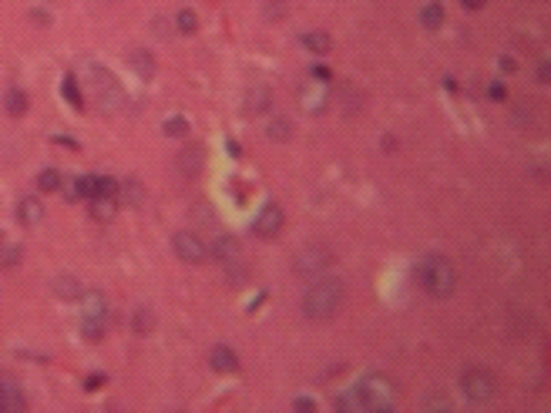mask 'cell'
Here are the masks:
<instances>
[{"instance_id": "1", "label": "cell", "mask_w": 551, "mask_h": 413, "mask_svg": "<svg viewBox=\"0 0 551 413\" xmlns=\"http://www.w3.org/2000/svg\"><path fill=\"white\" fill-rule=\"evenodd\" d=\"M343 296H346L343 279H337V275H316L313 286L306 289V296H303L306 320H313V322L333 320L339 313V306H343Z\"/></svg>"}, {"instance_id": "2", "label": "cell", "mask_w": 551, "mask_h": 413, "mask_svg": "<svg viewBox=\"0 0 551 413\" xmlns=\"http://www.w3.org/2000/svg\"><path fill=\"white\" fill-rule=\"evenodd\" d=\"M353 393H356V400H360V410H377L380 413V410H390V407L397 403V386H394L390 376H383V373L360 380V386H356Z\"/></svg>"}, {"instance_id": "3", "label": "cell", "mask_w": 551, "mask_h": 413, "mask_svg": "<svg viewBox=\"0 0 551 413\" xmlns=\"http://www.w3.org/2000/svg\"><path fill=\"white\" fill-rule=\"evenodd\" d=\"M420 286L430 292V296H437V299H447L454 286H458V273H454V266L444 259V256H430L424 266H420Z\"/></svg>"}, {"instance_id": "4", "label": "cell", "mask_w": 551, "mask_h": 413, "mask_svg": "<svg viewBox=\"0 0 551 413\" xmlns=\"http://www.w3.org/2000/svg\"><path fill=\"white\" fill-rule=\"evenodd\" d=\"M105 326H108V299L105 292H84L81 296V333H84V339H91V343H98V339L105 336Z\"/></svg>"}, {"instance_id": "5", "label": "cell", "mask_w": 551, "mask_h": 413, "mask_svg": "<svg viewBox=\"0 0 551 413\" xmlns=\"http://www.w3.org/2000/svg\"><path fill=\"white\" fill-rule=\"evenodd\" d=\"M88 77H91V88H94V94H98V105H101V111H122L124 107V94H122V88H118V81L108 74V71H101L98 64H91L88 67Z\"/></svg>"}, {"instance_id": "6", "label": "cell", "mask_w": 551, "mask_h": 413, "mask_svg": "<svg viewBox=\"0 0 551 413\" xmlns=\"http://www.w3.org/2000/svg\"><path fill=\"white\" fill-rule=\"evenodd\" d=\"M460 390H464V397L471 403H488L494 397V376L488 369H467L464 380H460Z\"/></svg>"}, {"instance_id": "7", "label": "cell", "mask_w": 551, "mask_h": 413, "mask_svg": "<svg viewBox=\"0 0 551 413\" xmlns=\"http://www.w3.org/2000/svg\"><path fill=\"white\" fill-rule=\"evenodd\" d=\"M171 245H175V256H179L182 262H192V266H199V262L209 259V245L202 242L195 232H175Z\"/></svg>"}, {"instance_id": "8", "label": "cell", "mask_w": 551, "mask_h": 413, "mask_svg": "<svg viewBox=\"0 0 551 413\" xmlns=\"http://www.w3.org/2000/svg\"><path fill=\"white\" fill-rule=\"evenodd\" d=\"M330 266V252L323 249V245H309L299 252V259H296V273L303 275V279H316L323 275V269Z\"/></svg>"}, {"instance_id": "9", "label": "cell", "mask_w": 551, "mask_h": 413, "mask_svg": "<svg viewBox=\"0 0 551 413\" xmlns=\"http://www.w3.org/2000/svg\"><path fill=\"white\" fill-rule=\"evenodd\" d=\"M0 410L4 413L27 410V397L20 393V386H17L14 376H7V373H0Z\"/></svg>"}, {"instance_id": "10", "label": "cell", "mask_w": 551, "mask_h": 413, "mask_svg": "<svg viewBox=\"0 0 551 413\" xmlns=\"http://www.w3.org/2000/svg\"><path fill=\"white\" fill-rule=\"evenodd\" d=\"M252 232H256L259 239H276V235L283 232V209H279V205H266L259 212V218H256Z\"/></svg>"}, {"instance_id": "11", "label": "cell", "mask_w": 551, "mask_h": 413, "mask_svg": "<svg viewBox=\"0 0 551 413\" xmlns=\"http://www.w3.org/2000/svg\"><path fill=\"white\" fill-rule=\"evenodd\" d=\"M128 64L135 67L138 77H145V81H152V77H155V54H152V51H145V47L131 51V54H128Z\"/></svg>"}, {"instance_id": "12", "label": "cell", "mask_w": 551, "mask_h": 413, "mask_svg": "<svg viewBox=\"0 0 551 413\" xmlns=\"http://www.w3.org/2000/svg\"><path fill=\"white\" fill-rule=\"evenodd\" d=\"M17 218H20V225H41V222H44V205H41V199H20Z\"/></svg>"}, {"instance_id": "13", "label": "cell", "mask_w": 551, "mask_h": 413, "mask_svg": "<svg viewBox=\"0 0 551 413\" xmlns=\"http://www.w3.org/2000/svg\"><path fill=\"white\" fill-rule=\"evenodd\" d=\"M209 363H212L215 373H235V369H239V356H235V350H229V346H215L212 356H209Z\"/></svg>"}, {"instance_id": "14", "label": "cell", "mask_w": 551, "mask_h": 413, "mask_svg": "<svg viewBox=\"0 0 551 413\" xmlns=\"http://www.w3.org/2000/svg\"><path fill=\"white\" fill-rule=\"evenodd\" d=\"M27 91H20V88H11V91L4 94V111L11 114V118H20V114H27Z\"/></svg>"}, {"instance_id": "15", "label": "cell", "mask_w": 551, "mask_h": 413, "mask_svg": "<svg viewBox=\"0 0 551 413\" xmlns=\"http://www.w3.org/2000/svg\"><path fill=\"white\" fill-rule=\"evenodd\" d=\"M118 202H124V205H141L145 202V185L135 182V178H128V182H118Z\"/></svg>"}, {"instance_id": "16", "label": "cell", "mask_w": 551, "mask_h": 413, "mask_svg": "<svg viewBox=\"0 0 551 413\" xmlns=\"http://www.w3.org/2000/svg\"><path fill=\"white\" fill-rule=\"evenodd\" d=\"M51 286H54V296H61V299H81L84 296V289H81V282L74 275H58Z\"/></svg>"}, {"instance_id": "17", "label": "cell", "mask_w": 551, "mask_h": 413, "mask_svg": "<svg viewBox=\"0 0 551 413\" xmlns=\"http://www.w3.org/2000/svg\"><path fill=\"white\" fill-rule=\"evenodd\" d=\"M91 205V218H98V222H111L115 218V212H118V199H101V195H94V199H88Z\"/></svg>"}, {"instance_id": "18", "label": "cell", "mask_w": 551, "mask_h": 413, "mask_svg": "<svg viewBox=\"0 0 551 413\" xmlns=\"http://www.w3.org/2000/svg\"><path fill=\"white\" fill-rule=\"evenodd\" d=\"M420 24L430 27V31H437L441 24H444V7L434 0V4H424V11H420Z\"/></svg>"}, {"instance_id": "19", "label": "cell", "mask_w": 551, "mask_h": 413, "mask_svg": "<svg viewBox=\"0 0 551 413\" xmlns=\"http://www.w3.org/2000/svg\"><path fill=\"white\" fill-rule=\"evenodd\" d=\"M179 169H182L185 175H195V171L202 169V148H185V152L179 155Z\"/></svg>"}, {"instance_id": "20", "label": "cell", "mask_w": 551, "mask_h": 413, "mask_svg": "<svg viewBox=\"0 0 551 413\" xmlns=\"http://www.w3.org/2000/svg\"><path fill=\"white\" fill-rule=\"evenodd\" d=\"M152 326H155V316H152V309H135V316H131V329H135L138 336H148L152 333Z\"/></svg>"}, {"instance_id": "21", "label": "cell", "mask_w": 551, "mask_h": 413, "mask_svg": "<svg viewBox=\"0 0 551 413\" xmlns=\"http://www.w3.org/2000/svg\"><path fill=\"white\" fill-rule=\"evenodd\" d=\"M303 44L313 51V54H326L330 47H333V41H330V34H323V31H309L306 37H303Z\"/></svg>"}, {"instance_id": "22", "label": "cell", "mask_w": 551, "mask_h": 413, "mask_svg": "<svg viewBox=\"0 0 551 413\" xmlns=\"http://www.w3.org/2000/svg\"><path fill=\"white\" fill-rule=\"evenodd\" d=\"M37 188H41V192H58V188H61V171L44 169L41 175H37Z\"/></svg>"}, {"instance_id": "23", "label": "cell", "mask_w": 551, "mask_h": 413, "mask_svg": "<svg viewBox=\"0 0 551 413\" xmlns=\"http://www.w3.org/2000/svg\"><path fill=\"white\" fill-rule=\"evenodd\" d=\"M94 195H101V199H118V182L108 178V175H98V178H94Z\"/></svg>"}, {"instance_id": "24", "label": "cell", "mask_w": 551, "mask_h": 413, "mask_svg": "<svg viewBox=\"0 0 551 413\" xmlns=\"http://www.w3.org/2000/svg\"><path fill=\"white\" fill-rule=\"evenodd\" d=\"M266 135L276 138V141H290L292 124L286 122V118H276V122H269V128H266Z\"/></svg>"}, {"instance_id": "25", "label": "cell", "mask_w": 551, "mask_h": 413, "mask_svg": "<svg viewBox=\"0 0 551 413\" xmlns=\"http://www.w3.org/2000/svg\"><path fill=\"white\" fill-rule=\"evenodd\" d=\"M71 195L74 199H94V175H81L71 188Z\"/></svg>"}, {"instance_id": "26", "label": "cell", "mask_w": 551, "mask_h": 413, "mask_svg": "<svg viewBox=\"0 0 551 413\" xmlns=\"http://www.w3.org/2000/svg\"><path fill=\"white\" fill-rule=\"evenodd\" d=\"M64 98L71 101V107H84V98H81V91H77V77L74 74L64 77Z\"/></svg>"}, {"instance_id": "27", "label": "cell", "mask_w": 551, "mask_h": 413, "mask_svg": "<svg viewBox=\"0 0 551 413\" xmlns=\"http://www.w3.org/2000/svg\"><path fill=\"white\" fill-rule=\"evenodd\" d=\"M175 24H179V31L182 34H192L195 27H199V17H195V11H179Z\"/></svg>"}, {"instance_id": "28", "label": "cell", "mask_w": 551, "mask_h": 413, "mask_svg": "<svg viewBox=\"0 0 551 413\" xmlns=\"http://www.w3.org/2000/svg\"><path fill=\"white\" fill-rule=\"evenodd\" d=\"M165 135H171V138L188 135V118H182V114H175V118H169V122H165Z\"/></svg>"}, {"instance_id": "29", "label": "cell", "mask_w": 551, "mask_h": 413, "mask_svg": "<svg viewBox=\"0 0 551 413\" xmlns=\"http://www.w3.org/2000/svg\"><path fill=\"white\" fill-rule=\"evenodd\" d=\"M20 262V245H11V249H4V256H0V266H17Z\"/></svg>"}, {"instance_id": "30", "label": "cell", "mask_w": 551, "mask_h": 413, "mask_svg": "<svg viewBox=\"0 0 551 413\" xmlns=\"http://www.w3.org/2000/svg\"><path fill=\"white\" fill-rule=\"evenodd\" d=\"M266 98H269V91L256 88V91H252V101H249V111H262V107H266Z\"/></svg>"}, {"instance_id": "31", "label": "cell", "mask_w": 551, "mask_h": 413, "mask_svg": "<svg viewBox=\"0 0 551 413\" xmlns=\"http://www.w3.org/2000/svg\"><path fill=\"white\" fill-rule=\"evenodd\" d=\"M292 407H296V410H306V413L316 410V403H313V400H306V397H299L296 403H292Z\"/></svg>"}, {"instance_id": "32", "label": "cell", "mask_w": 551, "mask_h": 413, "mask_svg": "<svg viewBox=\"0 0 551 413\" xmlns=\"http://www.w3.org/2000/svg\"><path fill=\"white\" fill-rule=\"evenodd\" d=\"M101 383H105V376H101V373H94V376H88V383H84V386H88V390H98Z\"/></svg>"}, {"instance_id": "33", "label": "cell", "mask_w": 551, "mask_h": 413, "mask_svg": "<svg viewBox=\"0 0 551 413\" xmlns=\"http://www.w3.org/2000/svg\"><path fill=\"white\" fill-rule=\"evenodd\" d=\"M460 4H464V7H467V11H481V7H484V4H488V0H460Z\"/></svg>"}, {"instance_id": "34", "label": "cell", "mask_w": 551, "mask_h": 413, "mask_svg": "<svg viewBox=\"0 0 551 413\" xmlns=\"http://www.w3.org/2000/svg\"><path fill=\"white\" fill-rule=\"evenodd\" d=\"M313 77L316 81H330V67H313Z\"/></svg>"}, {"instance_id": "35", "label": "cell", "mask_w": 551, "mask_h": 413, "mask_svg": "<svg viewBox=\"0 0 551 413\" xmlns=\"http://www.w3.org/2000/svg\"><path fill=\"white\" fill-rule=\"evenodd\" d=\"M491 98H494V101H505V88H501V84H491Z\"/></svg>"}, {"instance_id": "36", "label": "cell", "mask_w": 551, "mask_h": 413, "mask_svg": "<svg viewBox=\"0 0 551 413\" xmlns=\"http://www.w3.org/2000/svg\"><path fill=\"white\" fill-rule=\"evenodd\" d=\"M0 242H4V235H0Z\"/></svg>"}]
</instances>
